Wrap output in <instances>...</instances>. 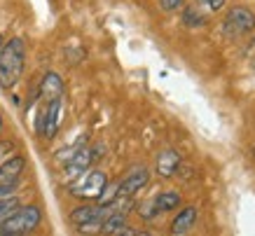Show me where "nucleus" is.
I'll list each match as a JSON object with an SVG mask.
<instances>
[{
  "instance_id": "obj_1",
  "label": "nucleus",
  "mask_w": 255,
  "mask_h": 236,
  "mask_svg": "<svg viewBox=\"0 0 255 236\" xmlns=\"http://www.w3.org/2000/svg\"><path fill=\"white\" fill-rule=\"evenodd\" d=\"M26 66V42L21 38H9L0 49V87L12 89L23 75Z\"/></svg>"
},
{
  "instance_id": "obj_2",
  "label": "nucleus",
  "mask_w": 255,
  "mask_h": 236,
  "mask_svg": "<svg viewBox=\"0 0 255 236\" xmlns=\"http://www.w3.org/2000/svg\"><path fill=\"white\" fill-rule=\"evenodd\" d=\"M40 222H42V211H40V206H35V204L21 206L16 213H12L7 220L0 225V234L23 236V234H28V232H33Z\"/></svg>"
},
{
  "instance_id": "obj_3",
  "label": "nucleus",
  "mask_w": 255,
  "mask_h": 236,
  "mask_svg": "<svg viewBox=\"0 0 255 236\" xmlns=\"http://www.w3.org/2000/svg\"><path fill=\"white\" fill-rule=\"evenodd\" d=\"M255 31V12L253 9L244 7V5H237L227 12L223 23V33L230 35V38H239V35H246V33Z\"/></svg>"
},
{
  "instance_id": "obj_4",
  "label": "nucleus",
  "mask_w": 255,
  "mask_h": 236,
  "mask_svg": "<svg viewBox=\"0 0 255 236\" xmlns=\"http://www.w3.org/2000/svg\"><path fill=\"white\" fill-rule=\"evenodd\" d=\"M61 115H63V99L49 101L42 110H40L38 119H35V131L38 136L52 140L59 131V124H61Z\"/></svg>"
},
{
  "instance_id": "obj_5",
  "label": "nucleus",
  "mask_w": 255,
  "mask_h": 236,
  "mask_svg": "<svg viewBox=\"0 0 255 236\" xmlns=\"http://www.w3.org/2000/svg\"><path fill=\"white\" fill-rule=\"evenodd\" d=\"M106 185H108V178H106L103 171H89V173H85L80 180H75L70 185V192L78 199H94V201H99V197L106 190Z\"/></svg>"
},
{
  "instance_id": "obj_6",
  "label": "nucleus",
  "mask_w": 255,
  "mask_h": 236,
  "mask_svg": "<svg viewBox=\"0 0 255 236\" xmlns=\"http://www.w3.org/2000/svg\"><path fill=\"white\" fill-rule=\"evenodd\" d=\"M110 213V206H99V204H82L78 208H73L68 215V220L80 227V225H85V222H94V220H106Z\"/></svg>"
},
{
  "instance_id": "obj_7",
  "label": "nucleus",
  "mask_w": 255,
  "mask_h": 236,
  "mask_svg": "<svg viewBox=\"0 0 255 236\" xmlns=\"http://www.w3.org/2000/svg\"><path fill=\"white\" fill-rule=\"evenodd\" d=\"M147 180H150L147 168L145 166H136L131 173L124 178V180H120V199H131L133 194H138V192L147 185Z\"/></svg>"
},
{
  "instance_id": "obj_8",
  "label": "nucleus",
  "mask_w": 255,
  "mask_h": 236,
  "mask_svg": "<svg viewBox=\"0 0 255 236\" xmlns=\"http://www.w3.org/2000/svg\"><path fill=\"white\" fill-rule=\"evenodd\" d=\"M63 92H66V84H63L61 75L54 73V70H47L45 75H42V82H40V96L49 103V101L61 99Z\"/></svg>"
},
{
  "instance_id": "obj_9",
  "label": "nucleus",
  "mask_w": 255,
  "mask_h": 236,
  "mask_svg": "<svg viewBox=\"0 0 255 236\" xmlns=\"http://www.w3.org/2000/svg\"><path fill=\"white\" fill-rule=\"evenodd\" d=\"M94 157H96V152H94L92 147H80V150H75V152H73V157H70L66 171H68L70 175H85L87 168L92 166Z\"/></svg>"
},
{
  "instance_id": "obj_10",
  "label": "nucleus",
  "mask_w": 255,
  "mask_h": 236,
  "mask_svg": "<svg viewBox=\"0 0 255 236\" xmlns=\"http://www.w3.org/2000/svg\"><path fill=\"white\" fill-rule=\"evenodd\" d=\"M178 168H180V154L176 150H162L157 157V173L162 178H171L178 173Z\"/></svg>"
},
{
  "instance_id": "obj_11",
  "label": "nucleus",
  "mask_w": 255,
  "mask_h": 236,
  "mask_svg": "<svg viewBox=\"0 0 255 236\" xmlns=\"http://www.w3.org/2000/svg\"><path fill=\"white\" fill-rule=\"evenodd\" d=\"M194 222H197V208H194V206H187V208H183V211L173 218V222H171V232H173L176 236H183L185 232L192 229Z\"/></svg>"
},
{
  "instance_id": "obj_12",
  "label": "nucleus",
  "mask_w": 255,
  "mask_h": 236,
  "mask_svg": "<svg viewBox=\"0 0 255 236\" xmlns=\"http://www.w3.org/2000/svg\"><path fill=\"white\" fill-rule=\"evenodd\" d=\"M23 168H26V159H23L21 154L7 157V159L0 164V180H19Z\"/></svg>"
},
{
  "instance_id": "obj_13",
  "label": "nucleus",
  "mask_w": 255,
  "mask_h": 236,
  "mask_svg": "<svg viewBox=\"0 0 255 236\" xmlns=\"http://www.w3.org/2000/svg\"><path fill=\"white\" fill-rule=\"evenodd\" d=\"M127 227V213L124 211H110L108 218L103 220V227H101V234L106 236H115L120 229Z\"/></svg>"
},
{
  "instance_id": "obj_14",
  "label": "nucleus",
  "mask_w": 255,
  "mask_h": 236,
  "mask_svg": "<svg viewBox=\"0 0 255 236\" xmlns=\"http://www.w3.org/2000/svg\"><path fill=\"white\" fill-rule=\"evenodd\" d=\"M178 204H183V199H180L178 192H162V194L155 197V206L159 213H169V211L178 208Z\"/></svg>"
},
{
  "instance_id": "obj_15",
  "label": "nucleus",
  "mask_w": 255,
  "mask_h": 236,
  "mask_svg": "<svg viewBox=\"0 0 255 236\" xmlns=\"http://www.w3.org/2000/svg\"><path fill=\"white\" fill-rule=\"evenodd\" d=\"M21 206H19V199L16 197H7V199H0V225L7 220L12 213H16Z\"/></svg>"
},
{
  "instance_id": "obj_16",
  "label": "nucleus",
  "mask_w": 255,
  "mask_h": 236,
  "mask_svg": "<svg viewBox=\"0 0 255 236\" xmlns=\"http://www.w3.org/2000/svg\"><path fill=\"white\" fill-rule=\"evenodd\" d=\"M183 23L194 28V26H204V23H206V19H204V16H201L194 7H185V9H183Z\"/></svg>"
},
{
  "instance_id": "obj_17",
  "label": "nucleus",
  "mask_w": 255,
  "mask_h": 236,
  "mask_svg": "<svg viewBox=\"0 0 255 236\" xmlns=\"http://www.w3.org/2000/svg\"><path fill=\"white\" fill-rule=\"evenodd\" d=\"M138 215L143 218V220H155L157 215H159V211H157V206H155V199L143 201V204L138 206Z\"/></svg>"
},
{
  "instance_id": "obj_18",
  "label": "nucleus",
  "mask_w": 255,
  "mask_h": 236,
  "mask_svg": "<svg viewBox=\"0 0 255 236\" xmlns=\"http://www.w3.org/2000/svg\"><path fill=\"white\" fill-rule=\"evenodd\" d=\"M101 227H103V220H94V222H85V225H80L78 232L85 236H96L101 234Z\"/></svg>"
},
{
  "instance_id": "obj_19",
  "label": "nucleus",
  "mask_w": 255,
  "mask_h": 236,
  "mask_svg": "<svg viewBox=\"0 0 255 236\" xmlns=\"http://www.w3.org/2000/svg\"><path fill=\"white\" fill-rule=\"evenodd\" d=\"M16 190V180H0V199L14 197Z\"/></svg>"
},
{
  "instance_id": "obj_20",
  "label": "nucleus",
  "mask_w": 255,
  "mask_h": 236,
  "mask_svg": "<svg viewBox=\"0 0 255 236\" xmlns=\"http://www.w3.org/2000/svg\"><path fill=\"white\" fill-rule=\"evenodd\" d=\"M159 7L164 12H178V9H183V0H159Z\"/></svg>"
},
{
  "instance_id": "obj_21",
  "label": "nucleus",
  "mask_w": 255,
  "mask_h": 236,
  "mask_svg": "<svg viewBox=\"0 0 255 236\" xmlns=\"http://www.w3.org/2000/svg\"><path fill=\"white\" fill-rule=\"evenodd\" d=\"M197 2H201V5H206L209 9L218 12V9H223V5L227 2V0H197Z\"/></svg>"
},
{
  "instance_id": "obj_22",
  "label": "nucleus",
  "mask_w": 255,
  "mask_h": 236,
  "mask_svg": "<svg viewBox=\"0 0 255 236\" xmlns=\"http://www.w3.org/2000/svg\"><path fill=\"white\" fill-rule=\"evenodd\" d=\"M115 236H136V229H131V227H129V225H127V227H124V229H120V232H117Z\"/></svg>"
},
{
  "instance_id": "obj_23",
  "label": "nucleus",
  "mask_w": 255,
  "mask_h": 236,
  "mask_svg": "<svg viewBox=\"0 0 255 236\" xmlns=\"http://www.w3.org/2000/svg\"><path fill=\"white\" fill-rule=\"evenodd\" d=\"M7 150H12V145H9V143L0 145V164H2V161H5V152H7Z\"/></svg>"
},
{
  "instance_id": "obj_24",
  "label": "nucleus",
  "mask_w": 255,
  "mask_h": 236,
  "mask_svg": "<svg viewBox=\"0 0 255 236\" xmlns=\"http://www.w3.org/2000/svg\"><path fill=\"white\" fill-rule=\"evenodd\" d=\"M136 236H152L150 232H136Z\"/></svg>"
},
{
  "instance_id": "obj_25",
  "label": "nucleus",
  "mask_w": 255,
  "mask_h": 236,
  "mask_svg": "<svg viewBox=\"0 0 255 236\" xmlns=\"http://www.w3.org/2000/svg\"><path fill=\"white\" fill-rule=\"evenodd\" d=\"M2 124H5V122H2V115H0V131H2Z\"/></svg>"
},
{
  "instance_id": "obj_26",
  "label": "nucleus",
  "mask_w": 255,
  "mask_h": 236,
  "mask_svg": "<svg viewBox=\"0 0 255 236\" xmlns=\"http://www.w3.org/2000/svg\"><path fill=\"white\" fill-rule=\"evenodd\" d=\"M2 236H19V234H2Z\"/></svg>"
},
{
  "instance_id": "obj_27",
  "label": "nucleus",
  "mask_w": 255,
  "mask_h": 236,
  "mask_svg": "<svg viewBox=\"0 0 255 236\" xmlns=\"http://www.w3.org/2000/svg\"><path fill=\"white\" fill-rule=\"evenodd\" d=\"M0 49H2V38H0Z\"/></svg>"
},
{
  "instance_id": "obj_28",
  "label": "nucleus",
  "mask_w": 255,
  "mask_h": 236,
  "mask_svg": "<svg viewBox=\"0 0 255 236\" xmlns=\"http://www.w3.org/2000/svg\"><path fill=\"white\" fill-rule=\"evenodd\" d=\"M253 45H255V40H253Z\"/></svg>"
},
{
  "instance_id": "obj_29",
  "label": "nucleus",
  "mask_w": 255,
  "mask_h": 236,
  "mask_svg": "<svg viewBox=\"0 0 255 236\" xmlns=\"http://www.w3.org/2000/svg\"><path fill=\"white\" fill-rule=\"evenodd\" d=\"M173 236H176V234H173Z\"/></svg>"
}]
</instances>
